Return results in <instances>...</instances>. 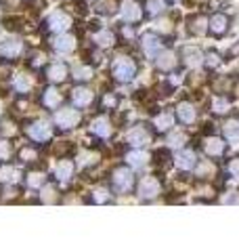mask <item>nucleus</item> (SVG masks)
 Returning <instances> with one entry per match:
<instances>
[{
	"label": "nucleus",
	"mask_w": 239,
	"mask_h": 252,
	"mask_svg": "<svg viewBox=\"0 0 239 252\" xmlns=\"http://www.w3.org/2000/svg\"><path fill=\"white\" fill-rule=\"evenodd\" d=\"M137 72H139V67L134 63V59L130 57H118L114 61V65H111V74H114L118 82H130L137 76Z\"/></svg>",
	"instance_id": "nucleus-1"
},
{
	"label": "nucleus",
	"mask_w": 239,
	"mask_h": 252,
	"mask_svg": "<svg viewBox=\"0 0 239 252\" xmlns=\"http://www.w3.org/2000/svg\"><path fill=\"white\" fill-rule=\"evenodd\" d=\"M111 187H114L118 193H128V191H132V187H134V175H132V170L126 168V166L116 168L114 172H111Z\"/></svg>",
	"instance_id": "nucleus-2"
},
{
	"label": "nucleus",
	"mask_w": 239,
	"mask_h": 252,
	"mask_svg": "<svg viewBox=\"0 0 239 252\" xmlns=\"http://www.w3.org/2000/svg\"><path fill=\"white\" fill-rule=\"evenodd\" d=\"M80 120H82V116H80V112L74 107H61V109L55 112V124H57L61 130L76 128V126L80 124Z\"/></svg>",
	"instance_id": "nucleus-3"
},
{
	"label": "nucleus",
	"mask_w": 239,
	"mask_h": 252,
	"mask_svg": "<svg viewBox=\"0 0 239 252\" xmlns=\"http://www.w3.org/2000/svg\"><path fill=\"white\" fill-rule=\"evenodd\" d=\"M126 143H128L130 147H145L151 143V130L147 128V126L143 124H137L132 126V128L126 132Z\"/></svg>",
	"instance_id": "nucleus-4"
},
{
	"label": "nucleus",
	"mask_w": 239,
	"mask_h": 252,
	"mask_svg": "<svg viewBox=\"0 0 239 252\" xmlns=\"http://www.w3.org/2000/svg\"><path fill=\"white\" fill-rule=\"evenodd\" d=\"M120 13L126 23H139L143 19V4L139 0H122L120 2Z\"/></svg>",
	"instance_id": "nucleus-5"
},
{
	"label": "nucleus",
	"mask_w": 239,
	"mask_h": 252,
	"mask_svg": "<svg viewBox=\"0 0 239 252\" xmlns=\"http://www.w3.org/2000/svg\"><path fill=\"white\" fill-rule=\"evenodd\" d=\"M159 193H162V185H159V181L155 177H145L139 183V198L141 200H145V202L155 200Z\"/></svg>",
	"instance_id": "nucleus-6"
},
{
	"label": "nucleus",
	"mask_w": 239,
	"mask_h": 252,
	"mask_svg": "<svg viewBox=\"0 0 239 252\" xmlns=\"http://www.w3.org/2000/svg\"><path fill=\"white\" fill-rule=\"evenodd\" d=\"M46 26H49V30L55 32V34H65L71 28V17L65 11H55L49 17V21H46Z\"/></svg>",
	"instance_id": "nucleus-7"
},
{
	"label": "nucleus",
	"mask_w": 239,
	"mask_h": 252,
	"mask_svg": "<svg viewBox=\"0 0 239 252\" xmlns=\"http://www.w3.org/2000/svg\"><path fill=\"white\" fill-rule=\"evenodd\" d=\"M28 135H30V139L38 141V143H44V141H49L53 137V126L44 120H38L28 126Z\"/></svg>",
	"instance_id": "nucleus-8"
},
{
	"label": "nucleus",
	"mask_w": 239,
	"mask_h": 252,
	"mask_svg": "<svg viewBox=\"0 0 239 252\" xmlns=\"http://www.w3.org/2000/svg\"><path fill=\"white\" fill-rule=\"evenodd\" d=\"M197 162H199V158H197V154L193 152V149H180V152H177V156H174V164L185 172L195 170Z\"/></svg>",
	"instance_id": "nucleus-9"
},
{
	"label": "nucleus",
	"mask_w": 239,
	"mask_h": 252,
	"mask_svg": "<svg viewBox=\"0 0 239 252\" xmlns=\"http://www.w3.org/2000/svg\"><path fill=\"white\" fill-rule=\"evenodd\" d=\"M141 49H143V53H145L147 57L155 59L157 53L164 51V42H162V38L155 36V34H145L141 38Z\"/></svg>",
	"instance_id": "nucleus-10"
},
{
	"label": "nucleus",
	"mask_w": 239,
	"mask_h": 252,
	"mask_svg": "<svg viewBox=\"0 0 239 252\" xmlns=\"http://www.w3.org/2000/svg\"><path fill=\"white\" fill-rule=\"evenodd\" d=\"M229 26H231V19L227 17L225 13H216V15H212L210 21H208V32H212L214 36H225L227 32H229Z\"/></svg>",
	"instance_id": "nucleus-11"
},
{
	"label": "nucleus",
	"mask_w": 239,
	"mask_h": 252,
	"mask_svg": "<svg viewBox=\"0 0 239 252\" xmlns=\"http://www.w3.org/2000/svg\"><path fill=\"white\" fill-rule=\"evenodd\" d=\"M21 51H23V44H21V40H17V38H6V40L0 42V57L2 59L19 57Z\"/></svg>",
	"instance_id": "nucleus-12"
},
{
	"label": "nucleus",
	"mask_w": 239,
	"mask_h": 252,
	"mask_svg": "<svg viewBox=\"0 0 239 252\" xmlns=\"http://www.w3.org/2000/svg\"><path fill=\"white\" fill-rule=\"evenodd\" d=\"M179 118V122L180 124H193L195 122V118H197V109L193 103H189V101H180V103L177 105V114H174Z\"/></svg>",
	"instance_id": "nucleus-13"
},
{
	"label": "nucleus",
	"mask_w": 239,
	"mask_h": 252,
	"mask_svg": "<svg viewBox=\"0 0 239 252\" xmlns=\"http://www.w3.org/2000/svg\"><path fill=\"white\" fill-rule=\"evenodd\" d=\"M71 101H74L76 107H89L94 101V93L89 86H78V89L71 91Z\"/></svg>",
	"instance_id": "nucleus-14"
},
{
	"label": "nucleus",
	"mask_w": 239,
	"mask_h": 252,
	"mask_svg": "<svg viewBox=\"0 0 239 252\" xmlns=\"http://www.w3.org/2000/svg\"><path fill=\"white\" fill-rule=\"evenodd\" d=\"M46 78L53 82V84H57V82H65L67 78H69V72H67V65L65 63H51L49 67H46Z\"/></svg>",
	"instance_id": "nucleus-15"
},
{
	"label": "nucleus",
	"mask_w": 239,
	"mask_h": 252,
	"mask_svg": "<svg viewBox=\"0 0 239 252\" xmlns=\"http://www.w3.org/2000/svg\"><path fill=\"white\" fill-rule=\"evenodd\" d=\"M155 65H157V69H162V72H172V69L179 65V59L172 51H159L155 57Z\"/></svg>",
	"instance_id": "nucleus-16"
},
{
	"label": "nucleus",
	"mask_w": 239,
	"mask_h": 252,
	"mask_svg": "<svg viewBox=\"0 0 239 252\" xmlns=\"http://www.w3.org/2000/svg\"><path fill=\"white\" fill-rule=\"evenodd\" d=\"M225 147H227V143L218 137H208L204 141V152L210 158H220L222 154H225Z\"/></svg>",
	"instance_id": "nucleus-17"
},
{
	"label": "nucleus",
	"mask_w": 239,
	"mask_h": 252,
	"mask_svg": "<svg viewBox=\"0 0 239 252\" xmlns=\"http://www.w3.org/2000/svg\"><path fill=\"white\" fill-rule=\"evenodd\" d=\"M90 130L94 137H101V139H107L111 137V130H114V126H111V122L107 120V118H94V120L90 122Z\"/></svg>",
	"instance_id": "nucleus-18"
},
{
	"label": "nucleus",
	"mask_w": 239,
	"mask_h": 252,
	"mask_svg": "<svg viewBox=\"0 0 239 252\" xmlns=\"http://www.w3.org/2000/svg\"><path fill=\"white\" fill-rule=\"evenodd\" d=\"M40 101H42V105L46 109H57V107H61L63 97H61V93L55 89V86H49V89L42 91V99Z\"/></svg>",
	"instance_id": "nucleus-19"
},
{
	"label": "nucleus",
	"mask_w": 239,
	"mask_h": 252,
	"mask_svg": "<svg viewBox=\"0 0 239 252\" xmlns=\"http://www.w3.org/2000/svg\"><path fill=\"white\" fill-rule=\"evenodd\" d=\"M53 49L57 51V53H63V55H67L76 49V36H71V34H59L57 38H55V42H53Z\"/></svg>",
	"instance_id": "nucleus-20"
},
{
	"label": "nucleus",
	"mask_w": 239,
	"mask_h": 252,
	"mask_svg": "<svg viewBox=\"0 0 239 252\" xmlns=\"http://www.w3.org/2000/svg\"><path fill=\"white\" fill-rule=\"evenodd\" d=\"M71 177H74V162L61 160L57 166H55V179H57L59 183H69Z\"/></svg>",
	"instance_id": "nucleus-21"
},
{
	"label": "nucleus",
	"mask_w": 239,
	"mask_h": 252,
	"mask_svg": "<svg viewBox=\"0 0 239 252\" xmlns=\"http://www.w3.org/2000/svg\"><path fill=\"white\" fill-rule=\"evenodd\" d=\"M182 63H185L187 67H199L204 63V55L199 49H195V46H187L185 51H182Z\"/></svg>",
	"instance_id": "nucleus-22"
},
{
	"label": "nucleus",
	"mask_w": 239,
	"mask_h": 252,
	"mask_svg": "<svg viewBox=\"0 0 239 252\" xmlns=\"http://www.w3.org/2000/svg\"><path fill=\"white\" fill-rule=\"evenodd\" d=\"M149 162V154L143 152V147H134V152L126 154V164L132 168H143Z\"/></svg>",
	"instance_id": "nucleus-23"
},
{
	"label": "nucleus",
	"mask_w": 239,
	"mask_h": 252,
	"mask_svg": "<svg viewBox=\"0 0 239 252\" xmlns=\"http://www.w3.org/2000/svg\"><path fill=\"white\" fill-rule=\"evenodd\" d=\"M92 42L97 46H101V49H109V46H114V42H116V34L111 30L103 28L92 36Z\"/></svg>",
	"instance_id": "nucleus-24"
},
{
	"label": "nucleus",
	"mask_w": 239,
	"mask_h": 252,
	"mask_svg": "<svg viewBox=\"0 0 239 252\" xmlns=\"http://www.w3.org/2000/svg\"><path fill=\"white\" fill-rule=\"evenodd\" d=\"M153 126H155L157 132H170L172 126H174V116L168 114V112L157 114V116L153 118Z\"/></svg>",
	"instance_id": "nucleus-25"
},
{
	"label": "nucleus",
	"mask_w": 239,
	"mask_h": 252,
	"mask_svg": "<svg viewBox=\"0 0 239 252\" xmlns=\"http://www.w3.org/2000/svg\"><path fill=\"white\" fill-rule=\"evenodd\" d=\"M208 21L210 19L206 17V15H195V17H191V21H189V32L195 36L206 34V32H208Z\"/></svg>",
	"instance_id": "nucleus-26"
},
{
	"label": "nucleus",
	"mask_w": 239,
	"mask_h": 252,
	"mask_svg": "<svg viewBox=\"0 0 239 252\" xmlns=\"http://www.w3.org/2000/svg\"><path fill=\"white\" fill-rule=\"evenodd\" d=\"M222 135L227 141H239V120L237 118H229V120L222 124Z\"/></svg>",
	"instance_id": "nucleus-27"
},
{
	"label": "nucleus",
	"mask_w": 239,
	"mask_h": 252,
	"mask_svg": "<svg viewBox=\"0 0 239 252\" xmlns=\"http://www.w3.org/2000/svg\"><path fill=\"white\" fill-rule=\"evenodd\" d=\"M31 84H34V80H31V76H28V74H17L13 78V89L17 93H21V94L30 93Z\"/></svg>",
	"instance_id": "nucleus-28"
},
{
	"label": "nucleus",
	"mask_w": 239,
	"mask_h": 252,
	"mask_svg": "<svg viewBox=\"0 0 239 252\" xmlns=\"http://www.w3.org/2000/svg\"><path fill=\"white\" fill-rule=\"evenodd\" d=\"M0 181L2 183H17L19 181V170L15 168V166H11V164H4L2 168H0Z\"/></svg>",
	"instance_id": "nucleus-29"
},
{
	"label": "nucleus",
	"mask_w": 239,
	"mask_h": 252,
	"mask_svg": "<svg viewBox=\"0 0 239 252\" xmlns=\"http://www.w3.org/2000/svg\"><path fill=\"white\" fill-rule=\"evenodd\" d=\"M44 183H46V175H44V172H40V170L30 172V175L26 177V185L30 189H38V187H42Z\"/></svg>",
	"instance_id": "nucleus-30"
},
{
	"label": "nucleus",
	"mask_w": 239,
	"mask_h": 252,
	"mask_svg": "<svg viewBox=\"0 0 239 252\" xmlns=\"http://www.w3.org/2000/svg\"><path fill=\"white\" fill-rule=\"evenodd\" d=\"M214 172H216V168H214V164L210 160H202V162H197V166H195V175L197 177H202V179H208L212 177Z\"/></svg>",
	"instance_id": "nucleus-31"
},
{
	"label": "nucleus",
	"mask_w": 239,
	"mask_h": 252,
	"mask_svg": "<svg viewBox=\"0 0 239 252\" xmlns=\"http://www.w3.org/2000/svg\"><path fill=\"white\" fill-rule=\"evenodd\" d=\"M74 78L78 82H89L90 78H94V72L90 65H76L74 67Z\"/></svg>",
	"instance_id": "nucleus-32"
},
{
	"label": "nucleus",
	"mask_w": 239,
	"mask_h": 252,
	"mask_svg": "<svg viewBox=\"0 0 239 252\" xmlns=\"http://www.w3.org/2000/svg\"><path fill=\"white\" fill-rule=\"evenodd\" d=\"M212 114H216V116H222V114H227L229 109H231V101L227 97H216L212 101Z\"/></svg>",
	"instance_id": "nucleus-33"
},
{
	"label": "nucleus",
	"mask_w": 239,
	"mask_h": 252,
	"mask_svg": "<svg viewBox=\"0 0 239 252\" xmlns=\"http://www.w3.org/2000/svg\"><path fill=\"white\" fill-rule=\"evenodd\" d=\"M40 200H42L44 204H55L59 202V195H57V189H55L53 185H42V193H40Z\"/></svg>",
	"instance_id": "nucleus-34"
},
{
	"label": "nucleus",
	"mask_w": 239,
	"mask_h": 252,
	"mask_svg": "<svg viewBox=\"0 0 239 252\" xmlns=\"http://www.w3.org/2000/svg\"><path fill=\"white\" fill-rule=\"evenodd\" d=\"M164 11H166L164 0H147V15L157 17V15H164Z\"/></svg>",
	"instance_id": "nucleus-35"
},
{
	"label": "nucleus",
	"mask_w": 239,
	"mask_h": 252,
	"mask_svg": "<svg viewBox=\"0 0 239 252\" xmlns=\"http://www.w3.org/2000/svg\"><path fill=\"white\" fill-rule=\"evenodd\" d=\"M116 9H120V6L114 2V0H101V2L94 4V11H99L103 15H114Z\"/></svg>",
	"instance_id": "nucleus-36"
},
{
	"label": "nucleus",
	"mask_w": 239,
	"mask_h": 252,
	"mask_svg": "<svg viewBox=\"0 0 239 252\" xmlns=\"http://www.w3.org/2000/svg\"><path fill=\"white\" fill-rule=\"evenodd\" d=\"M109 200H111V191H109V189L99 187V189H94V191H92V202L94 204H107Z\"/></svg>",
	"instance_id": "nucleus-37"
},
{
	"label": "nucleus",
	"mask_w": 239,
	"mask_h": 252,
	"mask_svg": "<svg viewBox=\"0 0 239 252\" xmlns=\"http://www.w3.org/2000/svg\"><path fill=\"white\" fill-rule=\"evenodd\" d=\"M97 160H99V156L94 152H84L78 156V166H92Z\"/></svg>",
	"instance_id": "nucleus-38"
},
{
	"label": "nucleus",
	"mask_w": 239,
	"mask_h": 252,
	"mask_svg": "<svg viewBox=\"0 0 239 252\" xmlns=\"http://www.w3.org/2000/svg\"><path fill=\"white\" fill-rule=\"evenodd\" d=\"M185 132H179V130H170V137H168V145L170 147H182L185 145Z\"/></svg>",
	"instance_id": "nucleus-39"
},
{
	"label": "nucleus",
	"mask_w": 239,
	"mask_h": 252,
	"mask_svg": "<svg viewBox=\"0 0 239 252\" xmlns=\"http://www.w3.org/2000/svg\"><path fill=\"white\" fill-rule=\"evenodd\" d=\"M13 154V147L6 139H0V162H6Z\"/></svg>",
	"instance_id": "nucleus-40"
},
{
	"label": "nucleus",
	"mask_w": 239,
	"mask_h": 252,
	"mask_svg": "<svg viewBox=\"0 0 239 252\" xmlns=\"http://www.w3.org/2000/svg\"><path fill=\"white\" fill-rule=\"evenodd\" d=\"M21 160L23 162H36L38 160V152L31 147H23L21 149Z\"/></svg>",
	"instance_id": "nucleus-41"
},
{
	"label": "nucleus",
	"mask_w": 239,
	"mask_h": 252,
	"mask_svg": "<svg viewBox=\"0 0 239 252\" xmlns=\"http://www.w3.org/2000/svg\"><path fill=\"white\" fill-rule=\"evenodd\" d=\"M204 63H206V65H208L210 69H214V67L220 65V57H218L216 53H208V55L204 57Z\"/></svg>",
	"instance_id": "nucleus-42"
},
{
	"label": "nucleus",
	"mask_w": 239,
	"mask_h": 252,
	"mask_svg": "<svg viewBox=\"0 0 239 252\" xmlns=\"http://www.w3.org/2000/svg\"><path fill=\"white\" fill-rule=\"evenodd\" d=\"M227 170H229L235 179H239V158H233V160L227 164Z\"/></svg>",
	"instance_id": "nucleus-43"
},
{
	"label": "nucleus",
	"mask_w": 239,
	"mask_h": 252,
	"mask_svg": "<svg viewBox=\"0 0 239 252\" xmlns=\"http://www.w3.org/2000/svg\"><path fill=\"white\" fill-rule=\"evenodd\" d=\"M220 202L222 204H239V191H231L229 195H222Z\"/></svg>",
	"instance_id": "nucleus-44"
},
{
	"label": "nucleus",
	"mask_w": 239,
	"mask_h": 252,
	"mask_svg": "<svg viewBox=\"0 0 239 252\" xmlns=\"http://www.w3.org/2000/svg\"><path fill=\"white\" fill-rule=\"evenodd\" d=\"M116 105H118L116 94H105V107H116Z\"/></svg>",
	"instance_id": "nucleus-45"
},
{
	"label": "nucleus",
	"mask_w": 239,
	"mask_h": 252,
	"mask_svg": "<svg viewBox=\"0 0 239 252\" xmlns=\"http://www.w3.org/2000/svg\"><path fill=\"white\" fill-rule=\"evenodd\" d=\"M0 116H2V101H0Z\"/></svg>",
	"instance_id": "nucleus-46"
},
{
	"label": "nucleus",
	"mask_w": 239,
	"mask_h": 252,
	"mask_svg": "<svg viewBox=\"0 0 239 252\" xmlns=\"http://www.w3.org/2000/svg\"><path fill=\"white\" fill-rule=\"evenodd\" d=\"M174 2H179V0H174Z\"/></svg>",
	"instance_id": "nucleus-47"
}]
</instances>
